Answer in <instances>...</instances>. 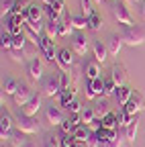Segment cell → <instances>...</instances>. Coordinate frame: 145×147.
<instances>
[{"label":"cell","mask_w":145,"mask_h":147,"mask_svg":"<svg viewBox=\"0 0 145 147\" xmlns=\"http://www.w3.org/2000/svg\"><path fill=\"white\" fill-rule=\"evenodd\" d=\"M121 37L127 45L131 47H139L145 43V29L139 27V25H131V27H123L121 31Z\"/></svg>","instance_id":"6da1fadb"},{"label":"cell","mask_w":145,"mask_h":147,"mask_svg":"<svg viewBox=\"0 0 145 147\" xmlns=\"http://www.w3.org/2000/svg\"><path fill=\"white\" fill-rule=\"evenodd\" d=\"M14 125H16V129H19V131H23V133H27V135H37V133H41L39 121L35 119V117H27V115H23V113L16 117Z\"/></svg>","instance_id":"7a4b0ae2"},{"label":"cell","mask_w":145,"mask_h":147,"mask_svg":"<svg viewBox=\"0 0 145 147\" xmlns=\"http://www.w3.org/2000/svg\"><path fill=\"white\" fill-rule=\"evenodd\" d=\"M39 49H41V53L45 55V57L51 61V63H55V59H57V51H55V41L51 39L49 35H41V39H39Z\"/></svg>","instance_id":"3957f363"},{"label":"cell","mask_w":145,"mask_h":147,"mask_svg":"<svg viewBox=\"0 0 145 147\" xmlns=\"http://www.w3.org/2000/svg\"><path fill=\"white\" fill-rule=\"evenodd\" d=\"M84 94H86V100H96L98 96H102L104 94V78L100 76L96 80H88Z\"/></svg>","instance_id":"277c9868"},{"label":"cell","mask_w":145,"mask_h":147,"mask_svg":"<svg viewBox=\"0 0 145 147\" xmlns=\"http://www.w3.org/2000/svg\"><path fill=\"white\" fill-rule=\"evenodd\" d=\"M123 108H125V110H127L129 115L137 117V115L141 113V110L145 108V98H143V94H141L139 90H133V94H131V100L127 102V104H125Z\"/></svg>","instance_id":"5b68a950"},{"label":"cell","mask_w":145,"mask_h":147,"mask_svg":"<svg viewBox=\"0 0 145 147\" xmlns=\"http://www.w3.org/2000/svg\"><path fill=\"white\" fill-rule=\"evenodd\" d=\"M45 119H47V123L49 125H53V127H61L63 125V121H65V115H63V108L57 104V106H47L45 108Z\"/></svg>","instance_id":"8992f818"},{"label":"cell","mask_w":145,"mask_h":147,"mask_svg":"<svg viewBox=\"0 0 145 147\" xmlns=\"http://www.w3.org/2000/svg\"><path fill=\"white\" fill-rule=\"evenodd\" d=\"M113 14L119 21V25H125V27H131L133 25V16H131V12H129V8H127L125 2H117L115 8H113Z\"/></svg>","instance_id":"52a82bcc"},{"label":"cell","mask_w":145,"mask_h":147,"mask_svg":"<svg viewBox=\"0 0 145 147\" xmlns=\"http://www.w3.org/2000/svg\"><path fill=\"white\" fill-rule=\"evenodd\" d=\"M33 96H35V94H33V88H31L27 82H21V86H19V90H16V94L12 96V100H14L16 106H21V108H23Z\"/></svg>","instance_id":"ba28073f"},{"label":"cell","mask_w":145,"mask_h":147,"mask_svg":"<svg viewBox=\"0 0 145 147\" xmlns=\"http://www.w3.org/2000/svg\"><path fill=\"white\" fill-rule=\"evenodd\" d=\"M55 65L61 69V71H69L71 65H74V51L69 49H59L57 51V59H55Z\"/></svg>","instance_id":"9c48e42d"},{"label":"cell","mask_w":145,"mask_h":147,"mask_svg":"<svg viewBox=\"0 0 145 147\" xmlns=\"http://www.w3.org/2000/svg\"><path fill=\"white\" fill-rule=\"evenodd\" d=\"M61 86H59V80L57 78H49V80H45L43 82V86H41V94L43 96H47V98H53V96H59L61 94Z\"/></svg>","instance_id":"30bf717a"},{"label":"cell","mask_w":145,"mask_h":147,"mask_svg":"<svg viewBox=\"0 0 145 147\" xmlns=\"http://www.w3.org/2000/svg\"><path fill=\"white\" fill-rule=\"evenodd\" d=\"M41 102H43V94L39 92V94H35L23 108H21V113L23 115H27V117H37V113L41 110Z\"/></svg>","instance_id":"8fae6325"},{"label":"cell","mask_w":145,"mask_h":147,"mask_svg":"<svg viewBox=\"0 0 145 147\" xmlns=\"http://www.w3.org/2000/svg\"><path fill=\"white\" fill-rule=\"evenodd\" d=\"M27 74H29V80H31V82H39V80L43 78V61H41L39 57L33 59V61H29Z\"/></svg>","instance_id":"7c38bea8"},{"label":"cell","mask_w":145,"mask_h":147,"mask_svg":"<svg viewBox=\"0 0 145 147\" xmlns=\"http://www.w3.org/2000/svg\"><path fill=\"white\" fill-rule=\"evenodd\" d=\"M25 14H27V23H41V18H43V14H45V6L31 2V6L27 8Z\"/></svg>","instance_id":"4fadbf2b"},{"label":"cell","mask_w":145,"mask_h":147,"mask_svg":"<svg viewBox=\"0 0 145 147\" xmlns=\"http://www.w3.org/2000/svg\"><path fill=\"white\" fill-rule=\"evenodd\" d=\"M111 78L115 80L117 86H127V67L123 63H115L111 67Z\"/></svg>","instance_id":"5bb4252c"},{"label":"cell","mask_w":145,"mask_h":147,"mask_svg":"<svg viewBox=\"0 0 145 147\" xmlns=\"http://www.w3.org/2000/svg\"><path fill=\"white\" fill-rule=\"evenodd\" d=\"M71 51L76 55H86L88 53V37L84 33H78L74 37V43H71Z\"/></svg>","instance_id":"9a60e30c"},{"label":"cell","mask_w":145,"mask_h":147,"mask_svg":"<svg viewBox=\"0 0 145 147\" xmlns=\"http://www.w3.org/2000/svg\"><path fill=\"white\" fill-rule=\"evenodd\" d=\"M82 69H84V74H86V80H96V78H100V76H102L100 63H98L96 59H92V61H86Z\"/></svg>","instance_id":"2e32d148"},{"label":"cell","mask_w":145,"mask_h":147,"mask_svg":"<svg viewBox=\"0 0 145 147\" xmlns=\"http://www.w3.org/2000/svg\"><path fill=\"white\" fill-rule=\"evenodd\" d=\"M94 113H96V119H104L108 113H113L106 96H98V98H96V102H94Z\"/></svg>","instance_id":"e0dca14e"},{"label":"cell","mask_w":145,"mask_h":147,"mask_svg":"<svg viewBox=\"0 0 145 147\" xmlns=\"http://www.w3.org/2000/svg\"><path fill=\"white\" fill-rule=\"evenodd\" d=\"M92 51H94V59L98 61V63H104L106 59H108V47H106V43H102V41H94L92 43Z\"/></svg>","instance_id":"ac0fdd59"},{"label":"cell","mask_w":145,"mask_h":147,"mask_svg":"<svg viewBox=\"0 0 145 147\" xmlns=\"http://www.w3.org/2000/svg\"><path fill=\"white\" fill-rule=\"evenodd\" d=\"M123 37H121V33L119 35H111L108 37V41H106V47H108V53L111 55H119V51H121V47H123Z\"/></svg>","instance_id":"d6986e66"},{"label":"cell","mask_w":145,"mask_h":147,"mask_svg":"<svg viewBox=\"0 0 145 147\" xmlns=\"http://www.w3.org/2000/svg\"><path fill=\"white\" fill-rule=\"evenodd\" d=\"M12 147H25V145H29L31 141H29V135L27 133H23V131H12V135H10V141H8Z\"/></svg>","instance_id":"ffe728a7"},{"label":"cell","mask_w":145,"mask_h":147,"mask_svg":"<svg viewBox=\"0 0 145 147\" xmlns=\"http://www.w3.org/2000/svg\"><path fill=\"white\" fill-rule=\"evenodd\" d=\"M131 94H133V88H129V86H119V88H117V94H115L119 106H125L127 102H129V100H131Z\"/></svg>","instance_id":"44dd1931"},{"label":"cell","mask_w":145,"mask_h":147,"mask_svg":"<svg viewBox=\"0 0 145 147\" xmlns=\"http://www.w3.org/2000/svg\"><path fill=\"white\" fill-rule=\"evenodd\" d=\"M137 131H139V115L133 117V121L125 127V137H127V141H129V143H133V141L137 139Z\"/></svg>","instance_id":"7402d4cb"},{"label":"cell","mask_w":145,"mask_h":147,"mask_svg":"<svg viewBox=\"0 0 145 147\" xmlns=\"http://www.w3.org/2000/svg\"><path fill=\"white\" fill-rule=\"evenodd\" d=\"M19 86H21L19 80L6 78V80L2 82V94H6V96H14V94H16V90H19Z\"/></svg>","instance_id":"603a6c76"},{"label":"cell","mask_w":145,"mask_h":147,"mask_svg":"<svg viewBox=\"0 0 145 147\" xmlns=\"http://www.w3.org/2000/svg\"><path fill=\"white\" fill-rule=\"evenodd\" d=\"M125 143H129V141H127V137H125V129L119 127V135H117L115 139H111V141H104L102 147H125Z\"/></svg>","instance_id":"cb8c5ba5"},{"label":"cell","mask_w":145,"mask_h":147,"mask_svg":"<svg viewBox=\"0 0 145 147\" xmlns=\"http://www.w3.org/2000/svg\"><path fill=\"white\" fill-rule=\"evenodd\" d=\"M90 133H92V131H90V127H88V125H78V127H76V131L71 133V135H74V139H76V141L86 143V139L90 137Z\"/></svg>","instance_id":"d4e9b609"},{"label":"cell","mask_w":145,"mask_h":147,"mask_svg":"<svg viewBox=\"0 0 145 147\" xmlns=\"http://www.w3.org/2000/svg\"><path fill=\"white\" fill-rule=\"evenodd\" d=\"M74 94H76V88H74V86H71L69 90H63L61 94H59V106H61V108H67L69 102L74 100Z\"/></svg>","instance_id":"484cf974"},{"label":"cell","mask_w":145,"mask_h":147,"mask_svg":"<svg viewBox=\"0 0 145 147\" xmlns=\"http://www.w3.org/2000/svg\"><path fill=\"white\" fill-rule=\"evenodd\" d=\"M102 129H119V115L108 113V115L102 119Z\"/></svg>","instance_id":"4316f807"},{"label":"cell","mask_w":145,"mask_h":147,"mask_svg":"<svg viewBox=\"0 0 145 147\" xmlns=\"http://www.w3.org/2000/svg\"><path fill=\"white\" fill-rule=\"evenodd\" d=\"M45 35H49L51 39L59 37V21H47L45 23Z\"/></svg>","instance_id":"83f0119b"},{"label":"cell","mask_w":145,"mask_h":147,"mask_svg":"<svg viewBox=\"0 0 145 147\" xmlns=\"http://www.w3.org/2000/svg\"><path fill=\"white\" fill-rule=\"evenodd\" d=\"M27 35H25V31L21 33V35H12V49H16V51H23L25 49V45H27Z\"/></svg>","instance_id":"f1b7e54d"},{"label":"cell","mask_w":145,"mask_h":147,"mask_svg":"<svg viewBox=\"0 0 145 147\" xmlns=\"http://www.w3.org/2000/svg\"><path fill=\"white\" fill-rule=\"evenodd\" d=\"M37 43H33V41H27V45H25V49H23V53H25V57L29 59V61H33V59H37Z\"/></svg>","instance_id":"f546056e"},{"label":"cell","mask_w":145,"mask_h":147,"mask_svg":"<svg viewBox=\"0 0 145 147\" xmlns=\"http://www.w3.org/2000/svg\"><path fill=\"white\" fill-rule=\"evenodd\" d=\"M117 88H119V86L115 84V80H113L111 76L104 78V94H102V96H106V98H108V96H115V94H117Z\"/></svg>","instance_id":"4dcf8cb0"},{"label":"cell","mask_w":145,"mask_h":147,"mask_svg":"<svg viewBox=\"0 0 145 147\" xmlns=\"http://www.w3.org/2000/svg\"><path fill=\"white\" fill-rule=\"evenodd\" d=\"M100 27H102V16L98 12H94L92 16H88V29L90 31H100Z\"/></svg>","instance_id":"1f68e13d"},{"label":"cell","mask_w":145,"mask_h":147,"mask_svg":"<svg viewBox=\"0 0 145 147\" xmlns=\"http://www.w3.org/2000/svg\"><path fill=\"white\" fill-rule=\"evenodd\" d=\"M71 25H74V29H88V18L84 14H71Z\"/></svg>","instance_id":"d6a6232c"},{"label":"cell","mask_w":145,"mask_h":147,"mask_svg":"<svg viewBox=\"0 0 145 147\" xmlns=\"http://www.w3.org/2000/svg\"><path fill=\"white\" fill-rule=\"evenodd\" d=\"M12 8H14V0H0V14H2V18L10 16Z\"/></svg>","instance_id":"836d02e7"},{"label":"cell","mask_w":145,"mask_h":147,"mask_svg":"<svg viewBox=\"0 0 145 147\" xmlns=\"http://www.w3.org/2000/svg\"><path fill=\"white\" fill-rule=\"evenodd\" d=\"M82 123L84 125H90V123H92L94 119H96V113H94V106H88V108H84L82 110Z\"/></svg>","instance_id":"e575fe53"},{"label":"cell","mask_w":145,"mask_h":147,"mask_svg":"<svg viewBox=\"0 0 145 147\" xmlns=\"http://www.w3.org/2000/svg\"><path fill=\"white\" fill-rule=\"evenodd\" d=\"M57 80H59L61 90H69V88H71V76H69L67 71H59V74H57Z\"/></svg>","instance_id":"d590c367"},{"label":"cell","mask_w":145,"mask_h":147,"mask_svg":"<svg viewBox=\"0 0 145 147\" xmlns=\"http://www.w3.org/2000/svg\"><path fill=\"white\" fill-rule=\"evenodd\" d=\"M61 139V147H80V141L74 139V135H67V133H61L59 135Z\"/></svg>","instance_id":"8d00e7d4"},{"label":"cell","mask_w":145,"mask_h":147,"mask_svg":"<svg viewBox=\"0 0 145 147\" xmlns=\"http://www.w3.org/2000/svg\"><path fill=\"white\" fill-rule=\"evenodd\" d=\"M10 129H12V119L8 113L2 110V115H0V131H10Z\"/></svg>","instance_id":"74e56055"},{"label":"cell","mask_w":145,"mask_h":147,"mask_svg":"<svg viewBox=\"0 0 145 147\" xmlns=\"http://www.w3.org/2000/svg\"><path fill=\"white\" fill-rule=\"evenodd\" d=\"M0 45H2V51H4V49H6V51L12 49V35H10L8 31H6V33L2 31V35H0Z\"/></svg>","instance_id":"f35d334b"},{"label":"cell","mask_w":145,"mask_h":147,"mask_svg":"<svg viewBox=\"0 0 145 147\" xmlns=\"http://www.w3.org/2000/svg\"><path fill=\"white\" fill-rule=\"evenodd\" d=\"M80 10L82 14L88 18V16H92L94 14V8H92V0H80Z\"/></svg>","instance_id":"ab89813d"},{"label":"cell","mask_w":145,"mask_h":147,"mask_svg":"<svg viewBox=\"0 0 145 147\" xmlns=\"http://www.w3.org/2000/svg\"><path fill=\"white\" fill-rule=\"evenodd\" d=\"M29 6H31L29 0H14V8H12V12H14V14H23V12H27Z\"/></svg>","instance_id":"60d3db41"},{"label":"cell","mask_w":145,"mask_h":147,"mask_svg":"<svg viewBox=\"0 0 145 147\" xmlns=\"http://www.w3.org/2000/svg\"><path fill=\"white\" fill-rule=\"evenodd\" d=\"M86 147H102V141H100V135L98 133H90V137L86 139L84 143Z\"/></svg>","instance_id":"b9f144b4"},{"label":"cell","mask_w":145,"mask_h":147,"mask_svg":"<svg viewBox=\"0 0 145 147\" xmlns=\"http://www.w3.org/2000/svg\"><path fill=\"white\" fill-rule=\"evenodd\" d=\"M131 121H133V115H129V113H127V110L123 108V110H121V115H119V127H123V129H125Z\"/></svg>","instance_id":"7bdbcfd3"},{"label":"cell","mask_w":145,"mask_h":147,"mask_svg":"<svg viewBox=\"0 0 145 147\" xmlns=\"http://www.w3.org/2000/svg\"><path fill=\"white\" fill-rule=\"evenodd\" d=\"M76 127H78V125H76L74 121H71V119H65V121H63V125H61V133H67V135H71V133L76 131Z\"/></svg>","instance_id":"ee69618b"},{"label":"cell","mask_w":145,"mask_h":147,"mask_svg":"<svg viewBox=\"0 0 145 147\" xmlns=\"http://www.w3.org/2000/svg\"><path fill=\"white\" fill-rule=\"evenodd\" d=\"M67 110H69V115H80V113H82V110H84V108H82V104H80V102H78V100L74 98V100H71V102H69V106H67Z\"/></svg>","instance_id":"f6af8a7d"},{"label":"cell","mask_w":145,"mask_h":147,"mask_svg":"<svg viewBox=\"0 0 145 147\" xmlns=\"http://www.w3.org/2000/svg\"><path fill=\"white\" fill-rule=\"evenodd\" d=\"M8 53H10V57H12V61H16V63H23V61L27 59L23 51H16V49H10Z\"/></svg>","instance_id":"bcb514c9"},{"label":"cell","mask_w":145,"mask_h":147,"mask_svg":"<svg viewBox=\"0 0 145 147\" xmlns=\"http://www.w3.org/2000/svg\"><path fill=\"white\" fill-rule=\"evenodd\" d=\"M45 147H61V139L59 137H47Z\"/></svg>","instance_id":"7dc6e473"},{"label":"cell","mask_w":145,"mask_h":147,"mask_svg":"<svg viewBox=\"0 0 145 147\" xmlns=\"http://www.w3.org/2000/svg\"><path fill=\"white\" fill-rule=\"evenodd\" d=\"M139 10H141V16H143V21H145V0L141 2V8H139Z\"/></svg>","instance_id":"c3c4849f"},{"label":"cell","mask_w":145,"mask_h":147,"mask_svg":"<svg viewBox=\"0 0 145 147\" xmlns=\"http://www.w3.org/2000/svg\"><path fill=\"white\" fill-rule=\"evenodd\" d=\"M55 4V0H43V6H53Z\"/></svg>","instance_id":"681fc988"},{"label":"cell","mask_w":145,"mask_h":147,"mask_svg":"<svg viewBox=\"0 0 145 147\" xmlns=\"http://www.w3.org/2000/svg\"><path fill=\"white\" fill-rule=\"evenodd\" d=\"M123 2H125L127 6H129V4H135V0H123Z\"/></svg>","instance_id":"f907efd6"},{"label":"cell","mask_w":145,"mask_h":147,"mask_svg":"<svg viewBox=\"0 0 145 147\" xmlns=\"http://www.w3.org/2000/svg\"><path fill=\"white\" fill-rule=\"evenodd\" d=\"M25 147H37V145H33V143H29V145H25Z\"/></svg>","instance_id":"816d5d0a"},{"label":"cell","mask_w":145,"mask_h":147,"mask_svg":"<svg viewBox=\"0 0 145 147\" xmlns=\"http://www.w3.org/2000/svg\"><path fill=\"white\" fill-rule=\"evenodd\" d=\"M135 2H143V0H135Z\"/></svg>","instance_id":"f5cc1de1"},{"label":"cell","mask_w":145,"mask_h":147,"mask_svg":"<svg viewBox=\"0 0 145 147\" xmlns=\"http://www.w3.org/2000/svg\"><path fill=\"white\" fill-rule=\"evenodd\" d=\"M100 2H102V0H100Z\"/></svg>","instance_id":"db71d44e"}]
</instances>
